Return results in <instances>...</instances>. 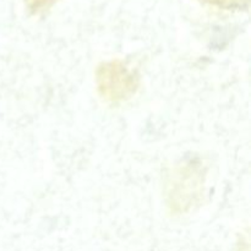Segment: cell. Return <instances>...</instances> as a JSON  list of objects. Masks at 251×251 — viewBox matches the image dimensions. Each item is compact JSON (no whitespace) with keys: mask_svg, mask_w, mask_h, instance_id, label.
<instances>
[{"mask_svg":"<svg viewBox=\"0 0 251 251\" xmlns=\"http://www.w3.org/2000/svg\"><path fill=\"white\" fill-rule=\"evenodd\" d=\"M96 86L103 100L112 103L125 102L137 92L140 77L122 60L100 64L96 70Z\"/></svg>","mask_w":251,"mask_h":251,"instance_id":"cell-1","label":"cell"},{"mask_svg":"<svg viewBox=\"0 0 251 251\" xmlns=\"http://www.w3.org/2000/svg\"><path fill=\"white\" fill-rule=\"evenodd\" d=\"M201 172L195 164L186 163L174 169L173 176H169L168 198L171 206L186 211L195 203L196 198L201 194L203 184Z\"/></svg>","mask_w":251,"mask_h":251,"instance_id":"cell-2","label":"cell"},{"mask_svg":"<svg viewBox=\"0 0 251 251\" xmlns=\"http://www.w3.org/2000/svg\"><path fill=\"white\" fill-rule=\"evenodd\" d=\"M201 1L225 10H242L249 4V0H201Z\"/></svg>","mask_w":251,"mask_h":251,"instance_id":"cell-3","label":"cell"},{"mask_svg":"<svg viewBox=\"0 0 251 251\" xmlns=\"http://www.w3.org/2000/svg\"><path fill=\"white\" fill-rule=\"evenodd\" d=\"M55 1L56 0H26V4L29 11L37 14L50 7Z\"/></svg>","mask_w":251,"mask_h":251,"instance_id":"cell-4","label":"cell"}]
</instances>
